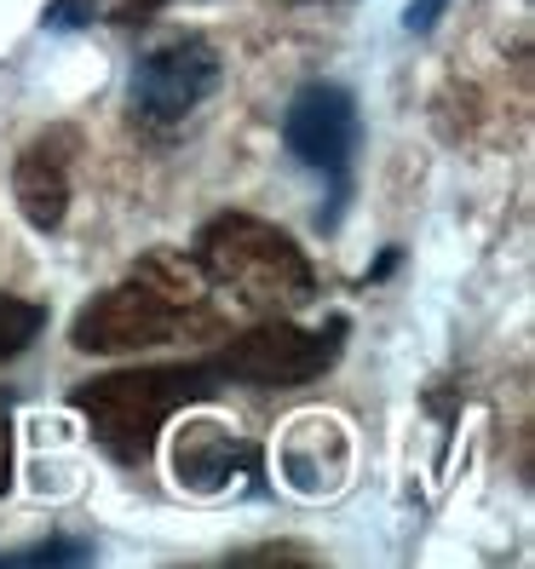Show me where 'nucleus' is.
<instances>
[{"label": "nucleus", "mask_w": 535, "mask_h": 569, "mask_svg": "<svg viewBox=\"0 0 535 569\" xmlns=\"http://www.w3.org/2000/svg\"><path fill=\"white\" fill-rule=\"evenodd\" d=\"M196 328H208V277L196 271V259L150 253L145 264H132L116 288H105L76 317L70 340H76V351L116 357V351L167 346Z\"/></svg>", "instance_id": "1"}, {"label": "nucleus", "mask_w": 535, "mask_h": 569, "mask_svg": "<svg viewBox=\"0 0 535 569\" xmlns=\"http://www.w3.org/2000/svg\"><path fill=\"white\" fill-rule=\"evenodd\" d=\"M225 380L214 362H145V368H121L76 391V409L87 415L92 438L105 443L116 460H150L161 426L174 420L185 403H202Z\"/></svg>", "instance_id": "2"}, {"label": "nucleus", "mask_w": 535, "mask_h": 569, "mask_svg": "<svg viewBox=\"0 0 535 569\" xmlns=\"http://www.w3.org/2000/svg\"><path fill=\"white\" fill-rule=\"evenodd\" d=\"M196 271L208 277V288L237 293V306L259 311H294L317 293V271L299 242L254 213H219L214 224H202Z\"/></svg>", "instance_id": "3"}, {"label": "nucleus", "mask_w": 535, "mask_h": 569, "mask_svg": "<svg viewBox=\"0 0 535 569\" xmlns=\"http://www.w3.org/2000/svg\"><path fill=\"white\" fill-rule=\"evenodd\" d=\"M357 104L346 87H328V81H311L294 92V104L283 116V144L311 167V173L328 179V224L340 219V202L351 190V156H357Z\"/></svg>", "instance_id": "4"}, {"label": "nucleus", "mask_w": 535, "mask_h": 569, "mask_svg": "<svg viewBox=\"0 0 535 569\" xmlns=\"http://www.w3.org/2000/svg\"><path fill=\"white\" fill-rule=\"evenodd\" d=\"M340 340H346V322H328L323 333L294 322H259L237 346H225L214 368L219 380H237V386H306L334 362Z\"/></svg>", "instance_id": "5"}, {"label": "nucleus", "mask_w": 535, "mask_h": 569, "mask_svg": "<svg viewBox=\"0 0 535 569\" xmlns=\"http://www.w3.org/2000/svg\"><path fill=\"white\" fill-rule=\"evenodd\" d=\"M214 87H219V52L202 36H179L139 58V70H132V110L150 127H179Z\"/></svg>", "instance_id": "6"}, {"label": "nucleus", "mask_w": 535, "mask_h": 569, "mask_svg": "<svg viewBox=\"0 0 535 569\" xmlns=\"http://www.w3.org/2000/svg\"><path fill=\"white\" fill-rule=\"evenodd\" d=\"M70 161H76V132L70 127H52L47 139H36L18 156L12 190H18L23 219L36 230H58L63 224V208H70Z\"/></svg>", "instance_id": "7"}, {"label": "nucleus", "mask_w": 535, "mask_h": 569, "mask_svg": "<svg viewBox=\"0 0 535 569\" xmlns=\"http://www.w3.org/2000/svg\"><path fill=\"white\" fill-rule=\"evenodd\" d=\"M242 466H254V455L237 443V431H225V426H214V420L185 426L179 443H174V472H179V483L202 489V495H208V489H225L230 472H242Z\"/></svg>", "instance_id": "8"}, {"label": "nucleus", "mask_w": 535, "mask_h": 569, "mask_svg": "<svg viewBox=\"0 0 535 569\" xmlns=\"http://www.w3.org/2000/svg\"><path fill=\"white\" fill-rule=\"evenodd\" d=\"M47 328V311L36 299H18V293H0V357H18L36 333Z\"/></svg>", "instance_id": "9"}, {"label": "nucleus", "mask_w": 535, "mask_h": 569, "mask_svg": "<svg viewBox=\"0 0 535 569\" xmlns=\"http://www.w3.org/2000/svg\"><path fill=\"white\" fill-rule=\"evenodd\" d=\"M0 563H92V547L87 541H41L23 552H0Z\"/></svg>", "instance_id": "10"}, {"label": "nucleus", "mask_w": 535, "mask_h": 569, "mask_svg": "<svg viewBox=\"0 0 535 569\" xmlns=\"http://www.w3.org/2000/svg\"><path fill=\"white\" fill-rule=\"evenodd\" d=\"M47 23H52V29H81V23H92V0H52Z\"/></svg>", "instance_id": "11"}, {"label": "nucleus", "mask_w": 535, "mask_h": 569, "mask_svg": "<svg viewBox=\"0 0 535 569\" xmlns=\"http://www.w3.org/2000/svg\"><path fill=\"white\" fill-rule=\"evenodd\" d=\"M167 7V0H110V18L121 23V29H139L145 18H156Z\"/></svg>", "instance_id": "12"}, {"label": "nucleus", "mask_w": 535, "mask_h": 569, "mask_svg": "<svg viewBox=\"0 0 535 569\" xmlns=\"http://www.w3.org/2000/svg\"><path fill=\"white\" fill-rule=\"evenodd\" d=\"M12 483V397L0 391V489Z\"/></svg>", "instance_id": "13"}, {"label": "nucleus", "mask_w": 535, "mask_h": 569, "mask_svg": "<svg viewBox=\"0 0 535 569\" xmlns=\"http://www.w3.org/2000/svg\"><path fill=\"white\" fill-rule=\"evenodd\" d=\"M444 7H449V0H409V29H415V36H426V29L444 18Z\"/></svg>", "instance_id": "14"}]
</instances>
